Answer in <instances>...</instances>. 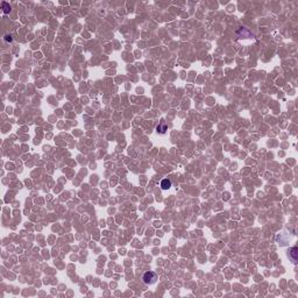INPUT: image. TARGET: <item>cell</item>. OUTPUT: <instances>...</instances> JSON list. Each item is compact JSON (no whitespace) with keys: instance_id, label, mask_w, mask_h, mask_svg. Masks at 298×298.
Wrapping results in <instances>:
<instances>
[{"instance_id":"5","label":"cell","mask_w":298,"mask_h":298,"mask_svg":"<svg viewBox=\"0 0 298 298\" xmlns=\"http://www.w3.org/2000/svg\"><path fill=\"white\" fill-rule=\"evenodd\" d=\"M1 7H3V9H4V13H9L11 6H9L7 3H3V4H1Z\"/></svg>"},{"instance_id":"1","label":"cell","mask_w":298,"mask_h":298,"mask_svg":"<svg viewBox=\"0 0 298 298\" xmlns=\"http://www.w3.org/2000/svg\"><path fill=\"white\" fill-rule=\"evenodd\" d=\"M156 279H157V276H156V274L154 271H147L143 275V282L146 284H149V285L154 284L156 282Z\"/></svg>"},{"instance_id":"2","label":"cell","mask_w":298,"mask_h":298,"mask_svg":"<svg viewBox=\"0 0 298 298\" xmlns=\"http://www.w3.org/2000/svg\"><path fill=\"white\" fill-rule=\"evenodd\" d=\"M298 249H297V247H292V248H290L289 249V257L292 260V262L293 263H296L297 262V252Z\"/></svg>"},{"instance_id":"3","label":"cell","mask_w":298,"mask_h":298,"mask_svg":"<svg viewBox=\"0 0 298 298\" xmlns=\"http://www.w3.org/2000/svg\"><path fill=\"white\" fill-rule=\"evenodd\" d=\"M157 133H165V131L168 129V126H167V124H165V121L164 120H161V122H160V125L157 126Z\"/></svg>"},{"instance_id":"4","label":"cell","mask_w":298,"mask_h":298,"mask_svg":"<svg viewBox=\"0 0 298 298\" xmlns=\"http://www.w3.org/2000/svg\"><path fill=\"white\" fill-rule=\"evenodd\" d=\"M170 186H171L170 179L164 178V179L161 182V188H162V190H168V189H170Z\"/></svg>"}]
</instances>
